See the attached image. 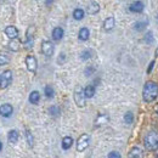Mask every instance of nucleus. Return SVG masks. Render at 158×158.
Instances as JSON below:
<instances>
[{
	"label": "nucleus",
	"instance_id": "4468645a",
	"mask_svg": "<svg viewBox=\"0 0 158 158\" xmlns=\"http://www.w3.org/2000/svg\"><path fill=\"white\" fill-rule=\"evenodd\" d=\"M89 35H90V32H89V29H88V28H85V27L80 28V31H79V33H78L79 40L85 41V40L89 39Z\"/></svg>",
	"mask_w": 158,
	"mask_h": 158
},
{
	"label": "nucleus",
	"instance_id": "9d476101",
	"mask_svg": "<svg viewBox=\"0 0 158 158\" xmlns=\"http://www.w3.org/2000/svg\"><path fill=\"white\" fill-rule=\"evenodd\" d=\"M128 158H143V151L140 147H133L128 153Z\"/></svg>",
	"mask_w": 158,
	"mask_h": 158
},
{
	"label": "nucleus",
	"instance_id": "4be33fe9",
	"mask_svg": "<svg viewBox=\"0 0 158 158\" xmlns=\"http://www.w3.org/2000/svg\"><path fill=\"white\" fill-rule=\"evenodd\" d=\"M44 93H45V96H46L48 99H52L54 95H55V91H54V89H52L51 85H46V86L44 88Z\"/></svg>",
	"mask_w": 158,
	"mask_h": 158
},
{
	"label": "nucleus",
	"instance_id": "c85d7f7f",
	"mask_svg": "<svg viewBox=\"0 0 158 158\" xmlns=\"http://www.w3.org/2000/svg\"><path fill=\"white\" fill-rule=\"evenodd\" d=\"M49 112H50L52 116H57V114L60 113V108L59 107H56V106H52V107L49 108Z\"/></svg>",
	"mask_w": 158,
	"mask_h": 158
},
{
	"label": "nucleus",
	"instance_id": "1a4fd4ad",
	"mask_svg": "<svg viewBox=\"0 0 158 158\" xmlns=\"http://www.w3.org/2000/svg\"><path fill=\"white\" fill-rule=\"evenodd\" d=\"M5 34H6L11 40L17 39V37H19V31H17V28H16L15 26H7V27L5 28Z\"/></svg>",
	"mask_w": 158,
	"mask_h": 158
},
{
	"label": "nucleus",
	"instance_id": "72a5a7b5",
	"mask_svg": "<svg viewBox=\"0 0 158 158\" xmlns=\"http://www.w3.org/2000/svg\"><path fill=\"white\" fill-rule=\"evenodd\" d=\"M0 84H1V74H0Z\"/></svg>",
	"mask_w": 158,
	"mask_h": 158
},
{
	"label": "nucleus",
	"instance_id": "a878e982",
	"mask_svg": "<svg viewBox=\"0 0 158 158\" xmlns=\"http://www.w3.org/2000/svg\"><path fill=\"white\" fill-rule=\"evenodd\" d=\"M91 54H93V51L91 50H84V51H81V54H80V59L81 60H89L91 57Z\"/></svg>",
	"mask_w": 158,
	"mask_h": 158
},
{
	"label": "nucleus",
	"instance_id": "393cba45",
	"mask_svg": "<svg viewBox=\"0 0 158 158\" xmlns=\"http://www.w3.org/2000/svg\"><path fill=\"white\" fill-rule=\"evenodd\" d=\"M9 62H10V57H9V55H6V54H0V66L7 64Z\"/></svg>",
	"mask_w": 158,
	"mask_h": 158
},
{
	"label": "nucleus",
	"instance_id": "dca6fc26",
	"mask_svg": "<svg viewBox=\"0 0 158 158\" xmlns=\"http://www.w3.org/2000/svg\"><path fill=\"white\" fill-rule=\"evenodd\" d=\"M7 140L10 143H16L19 141V133L17 130H10L7 134Z\"/></svg>",
	"mask_w": 158,
	"mask_h": 158
},
{
	"label": "nucleus",
	"instance_id": "f8f14e48",
	"mask_svg": "<svg viewBox=\"0 0 158 158\" xmlns=\"http://www.w3.org/2000/svg\"><path fill=\"white\" fill-rule=\"evenodd\" d=\"M143 7H145V5H143V2L142 1H134L130 6H129V10L131 11V12H142L143 11Z\"/></svg>",
	"mask_w": 158,
	"mask_h": 158
},
{
	"label": "nucleus",
	"instance_id": "20e7f679",
	"mask_svg": "<svg viewBox=\"0 0 158 158\" xmlns=\"http://www.w3.org/2000/svg\"><path fill=\"white\" fill-rule=\"evenodd\" d=\"M90 145V136L88 134H83L80 135L77 141V151L78 152H83L85 151Z\"/></svg>",
	"mask_w": 158,
	"mask_h": 158
},
{
	"label": "nucleus",
	"instance_id": "7c9ffc66",
	"mask_svg": "<svg viewBox=\"0 0 158 158\" xmlns=\"http://www.w3.org/2000/svg\"><path fill=\"white\" fill-rule=\"evenodd\" d=\"M155 64H156V62H155V60L150 62V66H148V68H147V73H151V72H152V69H153V67H155Z\"/></svg>",
	"mask_w": 158,
	"mask_h": 158
},
{
	"label": "nucleus",
	"instance_id": "0eeeda50",
	"mask_svg": "<svg viewBox=\"0 0 158 158\" xmlns=\"http://www.w3.org/2000/svg\"><path fill=\"white\" fill-rule=\"evenodd\" d=\"M11 81H12V72H11L10 69H7V71H5V72L2 73V76H1V84H0V88H1V89L7 88V86L11 84Z\"/></svg>",
	"mask_w": 158,
	"mask_h": 158
},
{
	"label": "nucleus",
	"instance_id": "bb28decb",
	"mask_svg": "<svg viewBox=\"0 0 158 158\" xmlns=\"http://www.w3.org/2000/svg\"><path fill=\"white\" fill-rule=\"evenodd\" d=\"M143 39H145V41H146L147 44H152V43H153V40H155L153 39V34H152V32H147Z\"/></svg>",
	"mask_w": 158,
	"mask_h": 158
},
{
	"label": "nucleus",
	"instance_id": "473e14b6",
	"mask_svg": "<svg viewBox=\"0 0 158 158\" xmlns=\"http://www.w3.org/2000/svg\"><path fill=\"white\" fill-rule=\"evenodd\" d=\"M1 150H2V143L0 142V152H1Z\"/></svg>",
	"mask_w": 158,
	"mask_h": 158
},
{
	"label": "nucleus",
	"instance_id": "6e6552de",
	"mask_svg": "<svg viewBox=\"0 0 158 158\" xmlns=\"http://www.w3.org/2000/svg\"><path fill=\"white\" fill-rule=\"evenodd\" d=\"M14 112V107L10 105V103H4L0 106V116L5 117V118H9Z\"/></svg>",
	"mask_w": 158,
	"mask_h": 158
},
{
	"label": "nucleus",
	"instance_id": "f257e3e1",
	"mask_svg": "<svg viewBox=\"0 0 158 158\" xmlns=\"http://www.w3.org/2000/svg\"><path fill=\"white\" fill-rule=\"evenodd\" d=\"M158 96V85L155 81H147L143 86L142 99L145 102H152Z\"/></svg>",
	"mask_w": 158,
	"mask_h": 158
},
{
	"label": "nucleus",
	"instance_id": "5701e85b",
	"mask_svg": "<svg viewBox=\"0 0 158 158\" xmlns=\"http://www.w3.org/2000/svg\"><path fill=\"white\" fill-rule=\"evenodd\" d=\"M26 139H27V142H28L29 147H33L34 138H33V134L31 133V130H26Z\"/></svg>",
	"mask_w": 158,
	"mask_h": 158
},
{
	"label": "nucleus",
	"instance_id": "412c9836",
	"mask_svg": "<svg viewBox=\"0 0 158 158\" xmlns=\"http://www.w3.org/2000/svg\"><path fill=\"white\" fill-rule=\"evenodd\" d=\"M9 49L12 50V51H19V50H20V41L17 39L10 40V43H9Z\"/></svg>",
	"mask_w": 158,
	"mask_h": 158
},
{
	"label": "nucleus",
	"instance_id": "b1692460",
	"mask_svg": "<svg viewBox=\"0 0 158 158\" xmlns=\"http://www.w3.org/2000/svg\"><path fill=\"white\" fill-rule=\"evenodd\" d=\"M124 122H125L127 124H131V123L134 122V114H133L131 112H127V113L124 114Z\"/></svg>",
	"mask_w": 158,
	"mask_h": 158
},
{
	"label": "nucleus",
	"instance_id": "a211bd4d",
	"mask_svg": "<svg viewBox=\"0 0 158 158\" xmlns=\"http://www.w3.org/2000/svg\"><path fill=\"white\" fill-rule=\"evenodd\" d=\"M28 100H29V102H31V103H33V105L38 103V102H39V100H40L39 91H37V90L32 91V93L29 94V98H28Z\"/></svg>",
	"mask_w": 158,
	"mask_h": 158
},
{
	"label": "nucleus",
	"instance_id": "7ed1b4c3",
	"mask_svg": "<svg viewBox=\"0 0 158 158\" xmlns=\"http://www.w3.org/2000/svg\"><path fill=\"white\" fill-rule=\"evenodd\" d=\"M85 99L86 98L84 95V89L80 85H78L74 90V101H76L77 106L78 107H84L85 106Z\"/></svg>",
	"mask_w": 158,
	"mask_h": 158
},
{
	"label": "nucleus",
	"instance_id": "2eb2a0df",
	"mask_svg": "<svg viewBox=\"0 0 158 158\" xmlns=\"http://www.w3.org/2000/svg\"><path fill=\"white\" fill-rule=\"evenodd\" d=\"M62 37H63V29L61 27H56L52 29V39L59 41L62 39Z\"/></svg>",
	"mask_w": 158,
	"mask_h": 158
},
{
	"label": "nucleus",
	"instance_id": "cd10ccee",
	"mask_svg": "<svg viewBox=\"0 0 158 158\" xmlns=\"http://www.w3.org/2000/svg\"><path fill=\"white\" fill-rule=\"evenodd\" d=\"M146 26H147V22H136V23L134 24V28H135L136 31H142Z\"/></svg>",
	"mask_w": 158,
	"mask_h": 158
},
{
	"label": "nucleus",
	"instance_id": "f3484780",
	"mask_svg": "<svg viewBox=\"0 0 158 158\" xmlns=\"http://www.w3.org/2000/svg\"><path fill=\"white\" fill-rule=\"evenodd\" d=\"M73 145V139L71 136H64L62 139V148L63 150H69Z\"/></svg>",
	"mask_w": 158,
	"mask_h": 158
},
{
	"label": "nucleus",
	"instance_id": "6ab92c4d",
	"mask_svg": "<svg viewBox=\"0 0 158 158\" xmlns=\"http://www.w3.org/2000/svg\"><path fill=\"white\" fill-rule=\"evenodd\" d=\"M84 95H85L86 99H91L95 95V86L94 85H88L84 89Z\"/></svg>",
	"mask_w": 158,
	"mask_h": 158
},
{
	"label": "nucleus",
	"instance_id": "c756f323",
	"mask_svg": "<svg viewBox=\"0 0 158 158\" xmlns=\"http://www.w3.org/2000/svg\"><path fill=\"white\" fill-rule=\"evenodd\" d=\"M108 158H122V156L117 151H112V152L108 153Z\"/></svg>",
	"mask_w": 158,
	"mask_h": 158
},
{
	"label": "nucleus",
	"instance_id": "2f4dec72",
	"mask_svg": "<svg viewBox=\"0 0 158 158\" xmlns=\"http://www.w3.org/2000/svg\"><path fill=\"white\" fill-rule=\"evenodd\" d=\"M155 55H156V57H158V46H157V49H156V52H155Z\"/></svg>",
	"mask_w": 158,
	"mask_h": 158
},
{
	"label": "nucleus",
	"instance_id": "9b49d317",
	"mask_svg": "<svg viewBox=\"0 0 158 158\" xmlns=\"http://www.w3.org/2000/svg\"><path fill=\"white\" fill-rule=\"evenodd\" d=\"M100 11V5L99 2H96V1H91L89 5H88V7H86V12L89 14V15H95V14H98Z\"/></svg>",
	"mask_w": 158,
	"mask_h": 158
},
{
	"label": "nucleus",
	"instance_id": "ddd939ff",
	"mask_svg": "<svg viewBox=\"0 0 158 158\" xmlns=\"http://www.w3.org/2000/svg\"><path fill=\"white\" fill-rule=\"evenodd\" d=\"M114 24H116V20H114V17H107L105 22H103V29L105 31H111L113 27H114Z\"/></svg>",
	"mask_w": 158,
	"mask_h": 158
},
{
	"label": "nucleus",
	"instance_id": "f704fd0d",
	"mask_svg": "<svg viewBox=\"0 0 158 158\" xmlns=\"http://www.w3.org/2000/svg\"><path fill=\"white\" fill-rule=\"evenodd\" d=\"M157 114H158V110H157Z\"/></svg>",
	"mask_w": 158,
	"mask_h": 158
},
{
	"label": "nucleus",
	"instance_id": "423d86ee",
	"mask_svg": "<svg viewBox=\"0 0 158 158\" xmlns=\"http://www.w3.org/2000/svg\"><path fill=\"white\" fill-rule=\"evenodd\" d=\"M26 66H27V69L32 73H35L37 72V68H38V62L37 59L33 56V55H28L26 57Z\"/></svg>",
	"mask_w": 158,
	"mask_h": 158
},
{
	"label": "nucleus",
	"instance_id": "aec40b11",
	"mask_svg": "<svg viewBox=\"0 0 158 158\" xmlns=\"http://www.w3.org/2000/svg\"><path fill=\"white\" fill-rule=\"evenodd\" d=\"M84 15H85V12H84L83 9H76V10L73 11V17H74V20H77V21L83 20V19H84Z\"/></svg>",
	"mask_w": 158,
	"mask_h": 158
},
{
	"label": "nucleus",
	"instance_id": "f03ea898",
	"mask_svg": "<svg viewBox=\"0 0 158 158\" xmlns=\"http://www.w3.org/2000/svg\"><path fill=\"white\" fill-rule=\"evenodd\" d=\"M143 143L148 151H156L158 148V131H148L143 139Z\"/></svg>",
	"mask_w": 158,
	"mask_h": 158
},
{
	"label": "nucleus",
	"instance_id": "39448f33",
	"mask_svg": "<svg viewBox=\"0 0 158 158\" xmlns=\"http://www.w3.org/2000/svg\"><path fill=\"white\" fill-rule=\"evenodd\" d=\"M54 50H55V48H54V44H52L51 41L44 40V41L41 43V51H43V54H44L45 56H48V57L52 56Z\"/></svg>",
	"mask_w": 158,
	"mask_h": 158
}]
</instances>
